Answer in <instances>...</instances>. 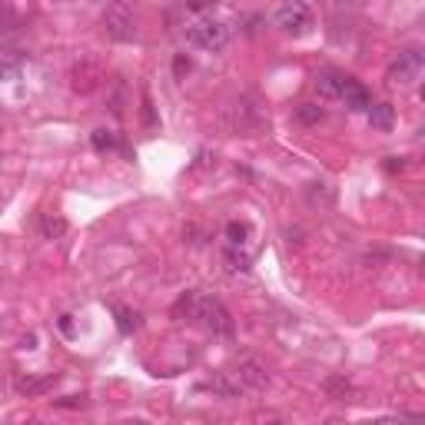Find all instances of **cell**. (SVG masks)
<instances>
[{
  "mask_svg": "<svg viewBox=\"0 0 425 425\" xmlns=\"http://www.w3.org/2000/svg\"><path fill=\"white\" fill-rule=\"evenodd\" d=\"M369 123L375 127V130L389 133L392 130V123H395V110L389 107V103H372L369 107Z\"/></svg>",
  "mask_w": 425,
  "mask_h": 425,
  "instance_id": "13",
  "label": "cell"
},
{
  "mask_svg": "<svg viewBox=\"0 0 425 425\" xmlns=\"http://www.w3.org/2000/svg\"><path fill=\"white\" fill-rule=\"evenodd\" d=\"M60 329H64V332H74V326H70V316L60 319Z\"/></svg>",
  "mask_w": 425,
  "mask_h": 425,
  "instance_id": "27",
  "label": "cell"
},
{
  "mask_svg": "<svg viewBox=\"0 0 425 425\" xmlns=\"http://www.w3.org/2000/svg\"><path fill=\"white\" fill-rule=\"evenodd\" d=\"M422 70H425L422 50H402V54L392 60V66H389V80L399 83V87H409V83H415V80L422 76Z\"/></svg>",
  "mask_w": 425,
  "mask_h": 425,
  "instance_id": "5",
  "label": "cell"
},
{
  "mask_svg": "<svg viewBox=\"0 0 425 425\" xmlns=\"http://www.w3.org/2000/svg\"><path fill=\"white\" fill-rule=\"evenodd\" d=\"M233 372H236V379L243 382L246 392H262V389L269 385V369H266L260 359H243Z\"/></svg>",
  "mask_w": 425,
  "mask_h": 425,
  "instance_id": "6",
  "label": "cell"
},
{
  "mask_svg": "<svg viewBox=\"0 0 425 425\" xmlns=\"http://www.w3.org/2000/svg\"><path fill=\"white\" fill-rule=\"evenodd\" d=\"M57 372H47V375H27V379H17V392L21 395H27V399H33V395H44V392H50L57 385Z\"/></svg>",
  "mask_w": 425,
  "mask_h": 425,
  "instance_id": "9",
  "label": "cell"
},
{
  "mask_svg": "<svg viewBox=\"0 0 425 425\" xmlns=\"http://www.w3.org/2000/svg\"><path fill=\"white\" fill-rule=\"evenodd\" d=\"M173 319L193 322V326L206 329L209 336H223V339L233 336V319H229L226 305L219 303V299H213V296L197 293V289L180 296V303L173 305Z\"/></svg>",
  "mask_w": 425,
  "mask_h": 425,
  "instance_id": "1",
  "label": "cell"
},
{
  "mask_svg": "<svg viewBox=\"0 0 425 425\" xmlns=\"http://www.w3.org/2000/svg\"><path fill=\"white\" fill-rule=\"evenodd\" d=\"M17 27H21V13L7 4H0V30H17Z\"/></svg>",
  "mask_w": 425,
  "mask_h": 425,
  "instance_id": "17",
  "label": "cell"
},
{
  "mask_svg": "<svg viewBox=\"0 0 425 425\" xmlns=\"http://www.w3.org/2000/svg\"><path fill=\"white\" fill-rule=\"evenodd\" d=\"M375 425H409V422H405V419H379Z\"/></svg>",
  "mask_w": 425,
  "mask_h": 425,
  "instance_id": "26",
  "label": "cell"
},
{
  "mask_svg": "<svg viewBox=\"0 0 425 425\" xmlns=\"http://www.w3.org/2000/svg\"><path fill=\"white\" fill-rule=\"evenodd\" d=\"M60 409H80V405H83V399H80V395H66V399H60Z\"/></svg>",
  "mask_w": 425,
  "mask_h": 425,
  "instance_id": "24",
  "label": "cell"
},
{
  "mask_svg": "<svg viewBox=\"0 0 425 425\" xmlns=\"http://www.w3.org/2000/svg\"><path fill=\"white\" fill-rule=\"evenodd\" d=\"M269 425H286V422H269Z\"/></svg>",
  "mask_w": 425,
  "mask_h": 425,
  "instance_id": "28",
  "label": "cell"
},
{
  "mask_svg": "<svg viewBox=\"0 0 425 425\" xmlns=\"http://www.w3.org/2000/svg\"><path fill=\"white\" fill-rule=\"evenodd\" d=\"M64 233H66L64 219H44V236L47 240H57V236H64Z\"/></svg>",
  "mask_w": 425,
  "mask_h": 425,
  "instance_id": "21",
  "label": "cell"
},
{
  "mask_svg": "<svg viewBox=\"0 0 425 425\" xmlns=\"http://www.w3.org/2000/svg\"><path fill=\"white\" fill-rule=\"evenodd\" d=\"M276 27L283 33H293V37H303L309 27H313V13L305 4L293 0V4H279L276 7Z\"/></svg>",
  "mask_w": 425,
  "mask_h": 425,
  "instance_id": "4",
  "label": "cell"
},
{
  "mask_svg": "<svg viewBox=\"0 0 425 425\" xmlns=\"http://www.w3.org/2000/svg\"><path fill=\"white\" fill-rule=\"evenodd\" d=\"M97 83H100V66L90 64V60H80L74 66V74H70V87L76 93H90V90H97Z\"/></svg>",
  "mask_w": 425,
  "mask_h": 425,
  "instance_id": "8",
  "label": "cell"
},
{
  "mask_svg": "<svg viewBox=\"0 0 425 425\" xmlns=\"http://www.w3.org/2000/svg\"><path fill=\"white\" fill-rule=\"evenodd\" d=\"M339 100L346 103L349 110H369L372 107V100H369V90L362 87L356 76L346 74V80H342V93H339Z\"/></svg>",
  "mask_w": 425,
  "mask_h": 425,
  "instance_id": "7",
  "label": "cell"
},
{
  "mask_svg": "<svg viewBox=\"0 0 425 425\" xmlns=\"http://www.w3.org/2000/svg\"><path fill=\"white\" fill-rule=\"evenodd\" d=\"M103 27L113 40H120V44H130L136 40V17L130 13V7H123V4H110L107 11H103Z\"/></svg>",
  "mask_w": 425,
  "mask_h": 425,
  "instance_id": "3",
  "label": "cell"
},
{
  "mask_svg": "<svg viewBox=\"0 0 425 425\" xmlns=\"http://www.w3.org/2000/svg\"><path fill=\"white\" fill-rule=\"evenodd\" d=\"M246 240H250V226H246V223H229L226 226V246L229 250L246 246Z\"/></svg>",
  "mask_w": 425,
  "mask_h": 425,
  "instance_id": "16",
  "label": "cell"
},
{
  "mask_svg": "<svg viewBox=\"0 0 425 425\" xmlns=\"http://www.w3.org/2000/svg\"><path fill=\"white\" fill-rule=\"evenodd\" d=\"M385 170H389V173H395V170H402V160H395V156H389V160H385Z\"/></svg>",
  "mask_w": 425,
  "mask_h": 425,
  "instance_id": "25",
  "label": "cell"
},
{
  "mask_svg": "<svg viewBox=\"0 0 425 425\" xmlns=\"http://www.w3.org/2000/svg\"><path fill=\"white\" fill-rule=\"evenodd\" d=\"M342 80H346V74H339V70L319 74V93H322L326 100H339V93H342Z\"/></svg>",
  "mask_w": 425,
  "mask_h": 425,
  "instance_id": "14",
  "label": "cell"
},
{
  "mask_svg": "<svg viewBox=\"0 0 425 425\" xmlns=\"http://www.w3.org/2000/svg\"><path fill=\"white\" fill-rule=\"evenodd\" d=\"M322 117H326V110L319 107V103H299V107H296V120L305 123V127H313V123H319Z\"/></svg>",
  "mask_w": 425,
  "mask_h": 425,
  "instance_id": "15",
  "label": "cell"
},
{
  "mask_svg": "<svg viewBox=\"0 0 425 425\" xmlns=\"http://www.w3.org/2000/svg\"><path fill=\"white\" fill-rule=\"evenodd\" d=\"M322 389H326L332 399H339V402H356V399H359L356 385H352L346 375H329V379L322 382Z\"/></svg>",
  "mask_w": 425,
  "mask_h": 425,
  "instance_id": "10",
  "label": "cell"
},
{
  "mask_svg": "<svg viewBox=\"0 0 425 425\" xmlns=\"http://www.w3.org/2000/svg\"><path fill=\"white\" fill-rule=\"evenodd\" d=\"M209 385H213V392H219L223 399H236V395L246 392V389H243V382L236 379V372H219Z\"/></svg>",
  "mask_w": 425,
  "mask_h": 425,
  "instance_id": "11",
  "label": "cell"
},
{
  "mask_svg": "<svg viewBox=\"0 0 425 425\" xmlns=\"http://www.w3.org/2000/svg\"><path fill=\"white\" fill-rule=\"evenodd\" d=\"M173 70H176V76L183 80V74H190V60H186V57L180 54V57H176V64H173Z\"/></svg>",
  "mask_w": 425,
  "mask_h": 425,
  "instance_id": "23",
  "label": "cell"
},
{
  "mask_svg": "<svg viewBox=\"0 0 425 425\" xmlns=\"http://www.w3.org/2000/svg\"><path fill=\"white\" fill-rule=\"evenodd\" d=\"M309 199H313V203H319V199L329 203V199H332V190H329L326 183H313V186H309Z\"/></svg>",
  "mask_w": 425,
  "mask_h": 425,
  "instance_id": "22",
  "label": "cell"
},
{
  "mask_svg": "<svg viewBox=\"0 0 425 425\" xmlns=\"http://www.w3.org/2000/svg\"><path fill=\"white\" fill-rule=\"evenodd\" d=\"M113 313H117V326H120V332H133V329H136V316H133L127 305H117Z\"/></svg>",
  "mask_w": 425,
  "mask_h": 425,
  "instance_id": "18",
  "label": "cell"
},
{
  "mask_svg": "<svg viewBox=\"0 0 425 425\" xmlns=\"http://www.w3.org/2000/svg\"><path fill=\"white\" fill-rule=\"evenodd\" d=\"M226 262L229 269H250V252H236L226 246Z\"/></svg>",
  "mask_w": 425,
  "mask_h": 425,
  "instance_id": "20",
  "label": "cell"
},
{
  "mask_svg": "<svg viewBox=\"0 0 425 425\" xmlns=\"http://www.w3.org/2000/svg\"><path fill=\"white\" fill-rule=\"evenodd\" d=\"M27 57L21 50H0V80H13L23 70Z\"/></svg>",
  "mask_w": 425,
  "mask_h": 425,
  "instance_id": "12",
  "label": "cell"
},
{
  "mask_svg": "<svg viewBox=\"0 0 425 425\" xmlns=\"http://www.w3.org/2000/svg\"><path fill=\"white\" fill-rule=\"evenodd\" d=\"M93 150H100V153H107V150H113V133L110 130H93Z\"/></svg>",
  "mask_w": 425,
  "mask_h": 425,
  "instance_id": "19",
  "label": "cell"
},
{
  "mask_svg": "<svg viewBox=\"0 0 425 425\" xmlns=\"http://www.w3.org/2000/svg\"><path fill=\"white\" fill-rule=\"evenodd\" d=\"M186 44L197 47V50H206V54H223L229 44V27L219 17L209 13H197L193 21L186 23Z\"/></svg>",
  "mask_w": 425,
  "mask_h": 425,
  "instance_id": "2",
  "label": "cell"
}]
</instances>
